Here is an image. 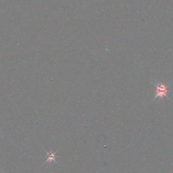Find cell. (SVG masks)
Returning a JSON list of instances; mask_svg holds the SVG:
<instances>
[{
	"label": "cell",
	"instance_id": "cell-1",
	"mask_svg": "<svg viewBox=\"0 0 173 173\" xmlns=\"http://www.w3.org/2000/svg\"><path fill=\"white\" fill-rule=\"evenodd\" d=\"M156 87V95L154 97L153 100H155L156 99L159 98L160 99H163L164 97L169 99L168 93H169V90H168V87L169 84H165L162 83L158 82H152Z\"/></svg>",
	"mask_w": 173,
	"mask_h": 173
},
{
	"label": "cell",
	"instance_id": "cell-2",
	"mask_svg": "<svg viewBox=\"0 0 173 173\" xmlns=\"http://www.w3.org/2000/svg\"><path fill=\"white\" fill-rule=\"evenodd\" d=\"M47 162H52V161L56 162V159H55V158H56L55 157V154H54L52 152H50V153H47Z\"/></svg>",
	"mask_w": 173,
	"mask_h": 173
}]
</instances>
